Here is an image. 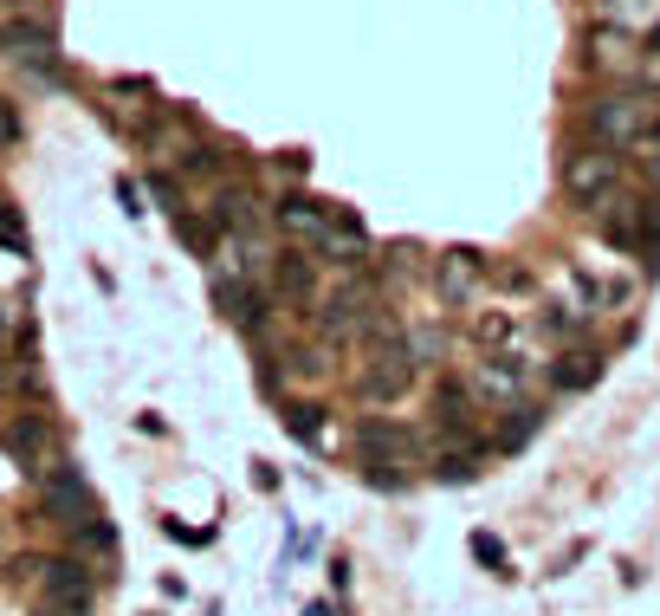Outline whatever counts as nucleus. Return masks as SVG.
I'll return each mask as SVG.
<instances>
[{"label": "nucleus", "instance_id": "f257e3e1", "mask_svg": "<svg viewBox=\"0 0 660 616\" xmlns=\"http://www.w3.org/2000/svg\"><path fill=\"white\" fill-rule=\"evenodd\" d=\"M589 137L609 143V150H641L660 130V91H602L583 111Z\"/></svg>", "mask_w": 660, "mask_h": 616}, {"label": "nucleus", "instance_id": "f03ea898", "mask_svg": "<svg viewBox=\"0 0 660 616\" xmlns=\"http://www.w3.org/2000/svg\"><path fill=\"white\" fill-rule=\"evenodd\" d=\"M414 377H421V364H414L408 331H402V338H376V345H363L357 396H369V403H402L408 389H414Z\"/></svg>", "mask_w": 660, "mask_h": 616}, {"label": "nucleus", "instance_id": "7ed1b4c3", "mask_svg": "<svg viewBox=\"0 0 660 616\" xmlns=\"http://www.w3.org/2000/svg\"><path fill=\"white\" fill-rule=\"evenodd\" d=\"M46 519H52L72 545L84 539V533H98V526H104V506H98L91 480H84L78 467H52V474H46Z\"/></svg>", "mask_w": 660, "mask_h": 616}, {"label": "nucleus", "instance_id": "20e7f679", "mask_svg": "<svg viewBox=\"0 0 660 616\" xmlns=\"http://www.w3.org/2000/svg\"><path fill=\"white\" fill-rule=\"evenodd\" d=\"M616 182H622V156L609 143H589V150L563 156V195L577 208H609L616 201Z\"/></svg>", "mask_w": 660, "mask_h": 616}, {"label": "nucleus", "instance_id": "39448f33", "mask_svg": "<svg viewBox=\"0 0 660 616\" xmlns=\"http://www.w3.org/2000/svg\"><path fill=\"white\" fill-rule=\"evenodd\" d=\"M531 377H538V364H524L518 350H486L473 370H467V389H473L479 403H492V409H518Z\"/></svg>", "mask_w": 660, "mask_h": 616}, {"label": "nucleus", "instance_id": "423d86ee", "mask_svg": "<svg viewBox=\"0 0 660 616\" xmlns=\"http://www.w3.org/2000/svg\"><path fill=\"white\" fill-rule=\"evenodd\" d=\"M486 254L479 247H447V254H434V267H428V279H434V299L447 311H467L479 299V286H486Z\"/></svg>", "mask_w": 660, "mask_h": 616}, {"label": "nucleus", "instance_id": "0eeeda50", "mask_svg": "<svg viewBox=\"0 0 660 616\" xmlns=\"http://www.w3.org/2000/svg\"><path fill=\"white\" fill-rule=\"evenodd\" d=\"M0 455L20 467V474H52V423L39 409H7L0 416Z\"/></svg>", "mask_w": 660, "mask_h": 616}, {"label": "nucleus", "instance_id": "6e6552de", "mask_svg": "<svg viewBox=\"0 0 660 616\" xmlns=\"http://www.w3.org/2000/svg\"><path fill=\"white\" fill-rule=\"evenodd\" d=\"M0 52L20 66V72H33L39 85H59V39L52 27H27V20H13V27H0Z\"/></svg>", "mask_w": 660, "mask_h": 616}, {"label": "nucleus", "instance_id": "1a4fd4ad", "mask_svg": "<svg viewBox=\"0 0 660 616\" xmlns=\"http://www.w3.org/2000/svg\"><path fill=\"white\" fill-rule=\"evenodd\" d=\"M266 292H272V306L311 311V299H318V260H311V247H286V254H272V279H266Z\"/></svg>", "mask_w": 660, "mask_h": 616}, {"label": "nucleus", "instance_id": "9d476101", "mask_svg": "<svg viewBox=\"0 0 660 616\" xmlns=\"http://www.w3.org/2000/svg\"><path fill=\"white\" fill-rule=\"evenodd\" d=\"M330 208H337V201H311V195H286V201L272 208V221H279V234H286L292 247H311V254H318V240L330 234Z\"/></svg>", "mask_w": 660, "mask_h": 616}, {"label": "nucleus", "instance_id": "9b49d317", "mask_svg": "<svg viewBox=\"0 0 660 616\" xmlns=\"http://www.w3.org/2000/svg\"><path fill=\"white\" fill-rule=\"evenodd\" d=\"M39 578H46V604H59V610H78L91 616V597H98V578L78 565V558H52V565H39Z\"/></svg>", "mask_w": 660, "mask_h": 616}, {"label": "nucleus", "instance_id": "f8f14e48", "mask_svg": "<svg viewBox=\"0 0 660 616\" xmlns=\"http://www.w3.org/2000/svg\"><path fill=\"white\" fill-rule=\"evenodd\" d=\"M467 338H473L479 350H524L531 345V318H518V311H506V306H479L473 318H467Z\"/></svg>", "mask_w": 660, "mask_h": 616}, {"label": "nucleus", "instance_id": "ddd939ff", "mask_svg": "<svg viewBox=\"0 0 660 616\" xmlns=\"http://www.w3.org/2000/svg\"><path fill=\"white\" fill-rule=\"evenodd\" d=\"M421 441H428V435H414V428H402V423H363V435H357L363 461H408V467L421 455Z\"/></svg>", "mask_w": 660, "mask_h": 616}, {"label": "nucleus", "instance_id": "4468645a", "mask_svg": "<svg viewBox=\"0 0 660 616\" xmlns=\"http://www.w3.org/2000/svg\"><path fill=\"white\" fill-rule=\"evenodd\" d=\"M318 260H337V267H363L369 260V234L350 208H330V234L318 240Z\"/></svg>", "mask_w": 660, "mask_h": 616}, {"label": "nucleus", "instance_id": "2eb2a0df", "mask_svg": "<svg viewBox=\"0 0 660 616\" xmlns=\"http://www.w3.org/2000/svg\"><path fill=\"white\" fill-rule=\"evenodd\" d=\"M550 384L570 389V396H577V389H596V384H602V350H583V345L570 350V345H563L557 357H550Z\"/></svg>", "mask_w": 660, "mask_h": 616}, {"label": "nucleus", "instance_id": "dca6fc26", "mask_svg": "<svg viewBox=\"0 0 660 616\" xmlns=\"http://www.w3.org/2000/svg\"><path fill=\"white\" fill-rule=\"evenodd\" d=\"M596 20L622 27V33H641V27H660V0H596Z\"/></svg>", "mask_w": 660, "mask_h": 616}, {"label": "nucleus", "instance_id": "f3484780", "mask_svg": "<svg viewBox=\"0 0 660 616\" xmlns=\"http://www.w3.org/2000/svg\"><path fill=\"white\" fill-rule=\"evenodd\" d=\"M538 428H544V409H538V403H518V409H506V423H499V435H492V448H506V455H512V448H524Z\"/></svg>", "mask_w": 660, "mask_h": 616}, {"label": "nucleus", "instance_id": "a211bd4d", "mask_svg": "<svg viewBox=\"0 0 660 616\" xmlns=\"http://www.w3.org/2000/svg\"><path fill=\"white\" fill-rule=\"evenodd\" d=\"M602 234H609L616 247H628V254H641V247H648V221H641V201H622L616 215H602Z\"/></svg>", "mask_w": 660, "mask_h": 616}, {"label": "nucleus", "instance_id": "6ab92c4d", "mask_svg": "<svg viewBox=\"0 0 660 616\" xmlns=\"http://www.w3.org/2000/svg\"><path fill=\"white\" fill-rule=\"evenodd\" d=\"M324 416H330V409H318V403H292V409H286L292 441H318V435H324Z\"/></svg>", "mask_w": 660, "mask_h": 616}, {"label": "nucleus", "instance_id": "aec40b11", "mask_svg": "<svg viewBox=\"0 0 660 616\" xmlns=\"http://www.w3.org/2000/svg\"><path fill=\"white\" fill-rule=\"evenodd\" d=\"M363 480L382 487V494H396V487H408L414 474H408V461H363Z\"/></svg>", "mask_w": 660, "mask_h": 616}, {"label": "nucleus", "instance_id": "412c9836", "mask_svg": "<svg viewBox=\"0 0 660 616\" xmlns=\"http://www.w3.org/2000/svg\"><path fill=\"white\" fill-rule=\"evenodd\" d=\"M279 364H286L292 377H324V350H318V345H292Z\"/></svg>", "mask_w": 660, "mask_h": 616}, {"label": "nucleus", "instance_id": "4be33fe9", "mask_svg": "<svg viewBox=\"0 0 660 616\" xmlns=\"http://www.w3.org/2000/svg\"><path fill=\"white\" fill-rule=\"evenodd\" d=\"M0 240H7L13 254H27V221H20V208H13V201H0Z\"/></svg>", "mask_w": 660, "mask_h": 616}, {"label": "nucleus", "instance_id": "5701e85b", "mask_svg": "<svg viewBox=\"0 0 660 616\" xmlns=\"http://www.w3.org/2000/svg\"><path fill=\"white\" fill-rule=\"evenodd\" d=\"M428 267H434V260H428L421 247H408V240H396V247H389V272H428Z\"/></svg>", "mask_w": 660, "mask_h": 616}, {"label": "nucleus", "instance_id": "b1692460", "mask_svg": "<svg viewBox=\"0 0 660 616\" xmlns=\"http://www.w3.org/2000/svg\"><path fill=\"white\" fill-rule=\"evenodd\" d=\"M473 558L486 565V572H499V578H506V545L492 539V533H473Z\"/></svg>", "mask_w": 660, "mask_h": 616}, {"label": "nucleus", "instance_id": "393cba45", "mask_svg": "<svg viewBox=\"0 0 660 616\" xmlns=\"http://www.w3.org/2000/svg\"><path fill=\"white\" fill-rule=\"evenodd\" d=\"M162 533H169L176 545H208V539H214V533H201V526H182V519H162Z\"/></svg>", "mask_w": 660, "mask_h": 616}, {"label": "nucleus", "instance_id": "a878e982", "mask_svg": "<svg viewBox=\"0 0 660 616\" xmlns=\"http://www.w3.org/2000/svg\"><path fill=\"white\" fill-rule=\"evenodd\" d=\"M499 286H506V292H538L531 267H499Z\"/></svg>", "mask_w": 660, "mask_h": 616}, {"label": "nucleus", "instance_id": "bb28decb", "mask_svg": "<svg viewBox=\"0 0 660 616\" xmlns=\"http://www.w3.org/2000/svg\"><path fill=\"white\" fill-rule=\"evenodd\" d=\"M117 201H123V208H130V215H143V195H137V182H130V176H123V182H117Z\"/></svg>", "mask_w": 660, "mask_h": 616}, {"label": "nucleus", "instance_id": "cd10ccee", "mask_svg": "<svg viewBox=\"0 0 660 616\" xmlns=\"http://www.w3.org/2000/svg\"><path fill=\"white\" fill-rule=\"evenodd\" d=\"M641 162H648V176H654V182H660V130H654V137H648V143H641Z\"/></svg>", "mask_w": 660, "mask_h": 616}, {"label": "nucleus", "instance_id": "c85d7f7f", "mask_svg": "<svg viewBox=\"0 0 660 616\" xmlns=\"http://www.w3.org/2000/svg\"><path fill=\"white\" fill-rule=\"evenodd\" d=\"M13 137H20V123H13V111H7V105H0V143H13Z\"/></svg>", "mask_w": 660, "mask_h": 616}, {"label": "nucleus", "instance_id": "c756f323", "mask_svg": "<svg viewBox=\"0 0 660 616\" xmlns=\"http://www.w3.org/2000/svg\"><path fill=\"white\" fill-rule=\"evenodd\" d=\"M33 616H78V610H59V604H39Z\"/></svg>", "mask_w": 660, "mask_h": 616}, {"label": "nucleus", "instance_id": "7c9ffc66", "mask_svg": "<svg viewBox=\"0 0 660 616\" xmlns=\"http://www.w3.org/2000/svg\"><path fill=\"white\" fill-rule=\"evenodd\" d=\"M304 616H337V610H330V604H304Z\"/></svg>", "mask_w": 660, "mask_h": 616}, {"label": "nucleus", "instance_id": "2f4dec72", "mask_svg": "<svg viewBox=\"0 0 660 616\" xmlns=\"http://www.w3.org/2000/svg\"><path fill=\"white\" fill-rule=\"evenodd\" d=\"M0 331H7V311H0Z\"/></svg>", "mask_w": 660, "mask_h": 616}, {"label": "nucleus", "instance_id": "473e14b6", "mask_svg": "<svg viewBox=\"0 0 660 616\" xmlns=\"http://www.w3.org/2000/svg\"><path fill=\"white\" fill-rule=\"evenodd\" d=\"M0 552H7V533H0Z\"/></svg>", "mask_w": 660, "mask_h": 616}, {"label": "nucleus", "instance_id": "72a5a7b5", "mask_svg": "<svg viewBox=\"0 0 660 616\" xmlns=\"http://www.w3.org/2000/svg\"><path fill=\"white\" fill-rule=\"evenodd\" d=\"M0 7H13V0H0Z\"/></svg>", "mask_w": 660, "mask_h": 616}]
</instances>
